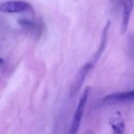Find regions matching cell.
I'll use <instances>...</instances> for the list:
<instances>
[{"mask_svg":"<svg viewBox=\"0 0 134 134\" xmlns=\"http://www.w3.org/2000/svg\"><path fill=\"white\" fill-rule=\"evenodd\" d=\"M90 87L87 86L85 89V91L79 100L77 108L75 111V113L73 115V118L72 120V123L71 126L70 127L69 132L67 134H77V132L79 130L80 128V125H81V122L83 117V114L85 111V108L87 104V100L88 98V95L90 93Z\"/></svg>","mask_w":134,"mask_h":134,"instance_id":"1","label":"cell"},{"mask_svg":"<svg viewBox=\"0 0 134 134\" xmlns=\"http://www.w3.org/2000/svg\"><path fill=\"white\" fill-rule=\"evenodd\" d=\"M30 9V4L24 1H8L0 4V12L2 13H20Z\"/></svg>","mask_w":134,"mask_h":134,"instance_id":"2","label":"cell"},{"mask_svg":"<svg viewBox=\"0 0 134 134\" xmlns=\"http://www.w3.org/2000/svg\"><path fill=\"white\" fill-rule=\"evenodd\" d=\"M92 68V63L89 62V63L85 64L79 70V71L77 72V74L71 85L70 92V96H73L80 90V88L81 87V86L85 79V77L87 76V75L88 74V72L90 71Z\"/></svg>","mask_w":134,"mask_h":134,"instance_id":"3","label":"cell"},{"mask_svg":"<svg viewBox=\"0 0 134 134\" xmlns=\"http://www.w3.org/2000/svg\"><path fill=\"white\" fill-rule=\"evenodd\" d=\"M131 101H134V90L111 94L105 97L103 100V102L105 104H116Z\"/></svg>","mask_w":134,"mask_h":134,"instance_id":"4","label":"cell"},{"mask_svg":"<svg viewBox=\"0 0 134 134\" xmlns=\"http://www.w3.org/2000/svg\"><path fill=\"white\" fill-rule=\"evenodd\" d=\"M134 0H125L124 8H123V13H122V25H121V31L122 34L126 33L127 31L130 20L131 17L132 10L133 8Z\"/></svg>","mask_w":134,"mask_h":134,"instance_id":"5","label":"cell"},{"mask_svg":"<svg viewBox=\"0 0 134 134\" xmlns=\"http://www.w3.org/2000/svg\"><path fill=\"white\" fill-rule=\"evenodd\" d=\"M112 129L115 134L125 133V123L122 121L117 122L112 124Z\"/></svg>","mask_w":134,"mask_h":134,"instance_id":"6","label":"cell"},{"mask_svg":"<svg viewBox=\"0 0 134 134\" xmlns=\"http://www.w3.org/2000/svg\"><path fill=\"white\" fill-rule=\"evenodd\" d=\"M18 23L19 24H21L22 27H24V28H27V29H36V24L32 22L31 20H27V19H20L18 20Z\"/></svg>","mask_w":134,"mask_h":134,"instance_id":"7","label":"cell"},{"mask_svg":"<svg viewBox=\"0 0 134 134\" xmlns=\"http://www.w3.org/2000/svg\"><path fill=\"white\" fill-rule=\"evenodd\" d=\"M3 62H4V60H3V59H2V58H0V65H2V64H3Z\"/></svg>","mask_w":134,"mask_h":134,"instance_id":"8","label":"cell"}]
</instances>
